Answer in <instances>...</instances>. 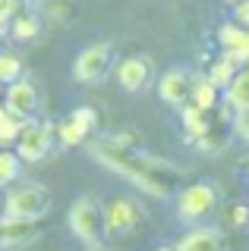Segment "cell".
Instances as JSON below:
<instances>
[{"label": "cell", "instance_id": "cell-4", "mask_svg": "<svg viewBox=\"0 0 249 251\" xmlns=\"http://www.w3.org/2000/svg\"><path fill=\"white\" fill-rule=\"evenodd\" d=\"M215 207H218L215 182H192L180 188V195H177V217L183 223H199L208 214H215Z\"/></svg>", "mask_w": 249, "mask_h": 251}, {"label": "cell", "instance_id": "cell-8", "mask_svg": "<svg viewBox=\"0 0 249 251\" xmlns=\"http://www.w3.org/2000/svg\"><path fill=\"white\" fill-rule=\"evenodd\" d=\"M3 104H6V113L16 116V120H32L35 110H38V88L32 78H16L13 85H6V94H3Z\"/></svg>", "mask_w": 249, "mask_h": 251}, {"label": "cell", "instance_id": "cell-17", "mask_svg": "<svg viewBox=\"0 0 249 251\" xmlns=\"http://www.w3.org/2000/svg\"><path fill=\"white\" fill-rule=\"evenodd\" d=\"M218 85L212 82L208 75H196V85H192V100L189 104H196L199 110H215V104H218Z\"/></svg>", "mask_w": 249, "mask_h": 251}, {"label": "cell", "instance_id": "cell-26", "mask_svg": "<svg viewBox=\"0 0 249 251\" xmlns=\"http://www.w3.org/2000/svg\"><path fill=\"white\" fill-rule=\"evenodd\" d=\"M89 251H107L104 245H89Z\"/></svg>", "mask_w": 249, "mask_h": 251}, {"label": "cell", "instance_id": "cell-21", "mask_svg": "<svg viewBox=\"0 0 249 251\" xmlns=\"http://www.w3.org/2000/svg\"><path fill=\"white\" fill-rule=\"evenodd\" d=\"M16 78H22V60L16 53L3 50L0 53V85H13Z\"/></svg>", "mask_w": 249, "mask_h": 251}, {"label": "cell", "instance_id": "cell-6", "mask_svg": "<svg viewBox=\"0 0 249 251\" xmlns=\"http://www.w3.org/2000/svg\"><path fill=\"white\" fill-rule=\"evenodd\" d=\"M51 145H54V129H51V126L48 123L29 120L26 126H22L19 138H16V154L26 163H38V160H44V157H48Z\"/></svg>", "mask_w": 249, "mask_h": 251}, {"label": "cell", "instance_id": "cell-22", "mask_svg": "<svg viewBox=\"0 0 249 251\" xmlns=\"http://www.w3.org/2000/svg\"><path fill=\"white\" fill-rule=\"evenodd\" d=\"M22 126H26V120H16V116L6 113L3 120H0V145H16Z\"/></svg>", "mask_w": 249, "mask_h": 251}, {"label": "cell", "instance_id": "cell-1", "mask_svg": "<svg viewBox=\"0 0 249 251\" xmlns=\"http://www.w3.org/2000/svg\"><path fill=\"white\" fill-rule=\"evenodd\" d=\"M89 154L101 167L114 170L117 176L129 179L136 188L155 195V198H170L183 182V170H177L174 163L161 160V157L142 151V148L129 145V141H120V138L89 141Z\"/></svg>", "mask_w": 249, "mask_h": 251}, {"label": "cell", "instance_id": "cell-10", "mask_svg": "<svg viewBox=\"0 0 249 251\" xmlns=\"http://www.w3.org/2000/svg\"><path fill=\"white\" fill-rule=\"evenodd\" d=\"M192 85H196V75H189L186 69H167L158 82V94L170 107H186L192 100Z\"/></svg>", "mask_w": 249, "mask_h": 251}, {"label": "cell", "instance_id": "cell-9", "mask_svg": "<svg viewBox=\"0 0 249 251\" xmlns=\"http://www.w3.org/2000/svg\"><path fill=\"white\" fill-rule=\"evenodd\" d=\"M152 78H155V63L149 57H126L120 66H117V82H120V88L129 91V94L145 91L152 85Z\"/></svg>", "mask_w": 249, "mask_h": 251}, {"label": "cell", "instance_id": "cell-23", "mask_svg": "<svg viewBox=\"0 0 249 251\" xmlns=\"http://www.w3.org/2000/svg\"><path fill=\"white\" fill-rule=\"evenodd\" d=\"M230 220H233V226H246L249 223V207H246V204H237L233 214H230Z\"/></svg>", "mask_w": 249, "mask_h": 251}, {"label": "cell", "instance_id": "cell-29", "mask_svg": "<svg viewBox=\"0 0 249 251\" xmlns=\"http://www.w3.org/2000/svg\"><path fill=\"white\" fill-rule=\"evenodd\" d=\"M227 3H243V0H227Z\"/></svg>", "mask_w": 249, "mask_h": 251}, {"label": "cell", "instance_id": "cell-3", "mask_svg": "<svg viewBox=\"0 0 249 251\" xmlns=\"http://www.w3.org/2000/svg\"><path fill=\"white\" fill-rule=\"evenodd\" d=\"M51 204H54V195L41 182H19L3 198L6 217H19V220H44Z\"/></svg>", "mask_w": 249, "mask_h": 251}, {"label": "cell", "instance_id": "cell-5", "mask_svg": "<svg viewBox=\"0 0 249 251\" xmlns=\"http://www.w3.org/2000/svg\"><path fill=\"white\" fill-rule=\"evenodd\" d=\"M114 66V47L111 44H89L73 63V78L82 85L101 82Z\"/></svg>", "mask_w": 249, "mask_h": 251}, {"label": "cell", "instance_id": "cell-25", "mask_svg": "<svg viewBox=\"0 0 249 251\" xmlns=\"http://www.w3.org/2000/svg\"><path fill=\"white\" fill-rule=\"evenodd\" d=\"M237 22L249 28V0H243V3H237Z\"/></svg>", "mask_w": 249, "mask_h": 251}, {"label": "cell", "instance_id": "cell-28", "mask_svg": "<svg viewBox=\"0 0 249 251\" xmlns=\"http://www.w3.org/2000/svg\"><path fill=\"white\" fill-rule=\"evenodd\" d=\"M158 251H177V248H158Z\"/></svg>", "mask_w": 249, "mask_h": 251}, {"label": "cell", "instance_id": "cell-20", "mask_svg": "<svg viewBox=\"0 0 249 251\" xmlns=\"http://www.w3.org/2000/svg\"><path fill=\"white\" fill-rule=\"evenodd\" d=\"M38 31H41V22H38V16H32V13H19V16H13V22H10V35L16 38V41H32V38H38Z\"/></svg>", "mask_w": 249, "mask_h": 251}, {"label": "cell", "instance_id": "cell-11", "mask_svg": "<svg viewBox=\"0 0 249 251\" xmlns=\"http://www.w3.org/2000/svg\"><path fill=\"white\" fill-rule=\"evenodd\" d=\"M95 126H98V113L92 107H79V110H73V113L60 123L57 135H60V141H63L66 148H73V145H82V141L92 135Z\"/></svg>", "mask_w": 249, "mask_h": 251}, {"label": "cell", "instance_id": "cell-30", "mask_svg": "<svg viewBox=\"0 0 249 251\" xmlns=\"http://www.w3.org/2000/svg\"><path fill=\"white\" fill-rule=\"evenodd\" d=\"M0 98H3V85H0Z\"/></svg>", "mask_w": 249, "mask_h": 251}, {"label": "cell", "instance_id": "cell-16", "mask_svg": "<svg viewBox=\"0 0 249 251\" xmlns=\"http://www.w3.org/2000/svg\"><path fill=\"white\" fill-rule=\"evenodd\" d=\"M240 73V63L230 57V53H221L215 63H212V69H208V78L218 85V88H230V82L237 78Z\"/></svg>", "mask_w": 249, "mask_h": 251}, {"label": "cell", "instance_id": "cell-27", "mask_svg": "<svg viewBox=\"0 0 249 251\" xmlns=\"http://www.w3.org/2000/svg\"><path fill=\"white\" fill-rule=\"evenodd\" d=\"M3 116H6V104H0V120H3Z\"/></svg>", "mask_w": 249, "mask_h": 251}, {"label": "cell", "instance_id": "cell-2", "mask_svg": "<svg viewBox=\"0 0 249 251\" xmlns=\"http://www.w3.org/2000/svg\"><path fill=\"white\" fill-rule=\"evenodd\" d=\"M66 223H69V232L79 242H85V245H101V239H104V232H107L104 207H101L92 195H82V198H76L69 204Z\"/></svg>", "mask_w": 249, "mask_h": 251}, {"label": "cell", "instance_id": "cell-19", "mask_svg": "<svg viewBox=\"0 0 249 251\" xmlns=\"http://www.w3.org/2000/svg\"><path fill=\"white\" fill-rule=\"evenodd\" d=\"M22 157L16 151H0V188H6V185H13V182H19V176H22Z\"/></svg>", "mask_w": 249, "mask_h": 251}, {"label": "cell", "instance_id": "cell-18", "mask_svg": "<svg viewBox=\"0 0 249 251\" xmlns=\"http://www.w3.org/2000/svg\"><path fill=\"white\" fill-rule=\"evenodd\" d=\"M227 104L237 110V113L249 110V69H240L237 78L230 82V88H227Z\"/></svg>", "mask_w": 249, "mask_h": 251}, {"label": "cell", "instance_id": "cell-24", "mask_svg": "<svg viewBox=\"0 0 249 251\" xmlns=\"http://www.w3.org/2000/svg\"><path fill=\"white\" fill-rule=\"evenodd\" d=\"M237 132L249 141V110H243V113H237Z\"/></svg>", "mask_w": 249, "mask_h": 251}, {"label": "cell", "instance_id": "cell-13", "mask_svg": "<svg viewBox=\"0 0 249 251\" xmlns=\"http://www.w3.org/2000/svg\"><path fill=\"white\" fill-rule=\"evenodd\" d=\"M218 44H221L224 53H230L240 66L249 63V28L240 25V22H224L218 28Z\"/></svg>", "mask_w": 249, "mask_h": 251}, {"label": "cell", "instance_id": "cell-14", "mask_svg": "<svg viewBox=\"0 0 249 251\" xmlns=\"http://www.w3.org/2000/svg\"><path fill=\"white\" fill-rule=\"evenodd\" d=\"M35 239H38V220H19V217L0 220V245L3 248H22Z\"/></svg>", "mask_w": 249, "mask_h": 251}, {"label": "cell", "instance_id": "cell-12", "mask_svg": "<svg viewBox=\"0 0 249 251\" xmlns=\"http://www.w3.org/2000/svg\"><path fill=\"white\" fill-rule=\"evenodd\" d=\"M227 248H230V239L218 226H196L177 245V251H227Z\"/></svg>", "mask_w": 249, "mask_h": 251}, {"label": "cell", "instance_id": "cell-7", "mask_svg": "<svg viewBox=\"0 0 249 251\" xmlns=\"http://www.w3.org/2000/svg\"><path fill=\"white\" fill-rule=\"evenodd\" d=\"M104 217H107V235L123 239V235L139 229V223H142V204H136L129 198H114L104 207Z\"/></svg>", "mask_w": 249, "mask_h": 251}, {"label": "cell", "instance_id": "cell-15", "mask_svg": "<svg viewBox=\"0 0 249 251\" xmlns=\"http://www.w3.org/2000/svg\"><path fill=\"white\" fill-rule=\"evenodd\" d=\"M183 126L189 132V138H205L212 132V120H208V110H199L196 104H186L183 107Z\"/></svg>", "mask_w": 249, "mask_h": 251}]
</instances>
